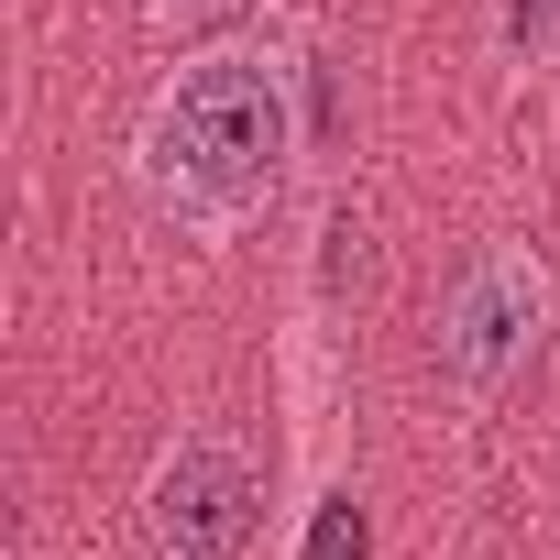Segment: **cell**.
Instances as JSON below:
<instances>
[{"mask_svg":"<svg viewBox=\"0 0 560 560\" xmlns=\"http://www.w3.org/2000/svg\"><path fill=\"white\" fill-rule=\"evenodd\" d=\"M287 165H298V56L275 34L198 45L132 132V176H143L154 220H176L198 242H231L242 220H264Z\"/></svg>","mask_w":560,"mask_h":560,"instance_id":"6da1fadb","label":"cell"},{"mask_svg":"<svg viewBox=\"0 0 560 560\" xmlns=\"http://www.w3.org/2000/svg\"><path fill=\"white\" fill-rule=\"evenodd\" d=\"M209 12H231V0H154V23H209Z\"/></svg>","mask_w":560,"mask_h":560,"instance_id":"8992f818","label":"cell"},{"mask_svg":"<svg viewBox=\"0 0 560 560\" xmlns=\"http://www.w3.org/2000/svg\"><path fill=\"white\" fill-rule=\"evenodd\" d=\"M505 56L516 67H560V0H505Z\"/></svg>","mask_w":560,"mask_h":560,"instance_id":"277c9868","label":"cell"},{"mask_svg":"<svg viewBox=\"0 0 560 560\" xmlns=\"http://www.w3.org/2000/svg\"><path fill=\"white\" fill-rule=\"evenodd\" d=\"M253 505H264V472L242 451V429L198 418L165 462H154V494H143V538L154 560H242L253 538Z\"/></svg>","mask_w":560,"mask_h":560,"instance_id":"3957f363","label":"cell"},{"mask_svg":"<svg viewBox=\"0 0 560 560\" xmlns=\"http://www.w3.org/2000/svg\"><path fill=\"white\" fill-rule=\"evenodd\" d=\"M308 560H363V494H319V516H308Z\"/></svg>","mask_w":560,"mask_h":560,"instance_id":"5b68a950","label":"cell"},{"mask_svg":"<svg viewBox=\"0 0 560 560\" xmlns=\"http://www.w3.org/2000/svg\"><path fill=\"white\" fill-rule=\"evenodd\" d=\"M549 319H560V287H549V264L494 242L451 275V298H440V374L462 396H505L538 352H549Z\"/></svg>","mask_w":560,"mask_h":560,"instance_id":"7a4b0ae2","label":"cell"}]
</instances>
